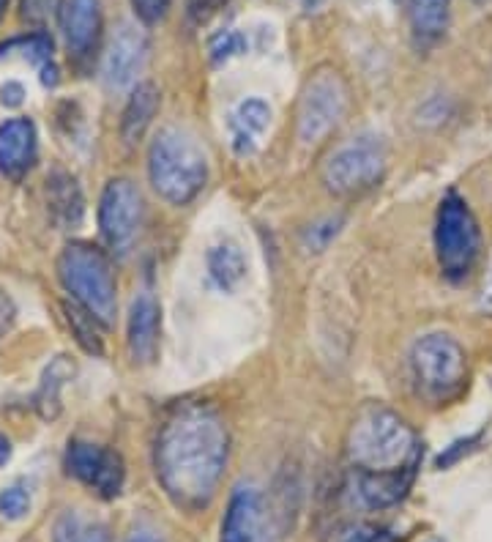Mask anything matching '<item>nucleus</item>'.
I'll list each match as a JSON object with an SVG mask.
<instances>
[{
    "label": "nucleus",
    "mask_w": 492,
    "mask_h": 542,
    "mask_svg": "<svg viewBox=\"0 0 492 542\" xmlns=\"http://www.w3.org/2000/svg\"><path fill=\"white\" fill-rule=\"evenodd\" d=\"M6 6H9V0H0V20H3V14H6Z\"/></svg>",
    "instance_id": "39"
},
{
    "label": "nucleus",
    "mask_w": 492,
    "mask_h": 542,
    "mask_svg": "<svg viewBox=\"0 0 492 542\" xmlns=\"http://www.w3.org/2000/svg\"><path fill=\"white\" fill-rule=\"evenodd\" d=\"M58 280L74 302L85 307L102 326L113 324L118 313L115 271L104 250L88 241H72L58 255Z\"/></svg>",
    "instance_id": "4"
},
{
    "label": "nucleus",
    "mask_w": 492,
    "mask_h": 542,
    "mask_svg": "<svg viewBox=\"0 0 492 542\" xmlns=\"http://www.w3.org/2000/svg\"><path fill=\"white\" fill-rule=\"evenodd\" d=\"M159 332H162V307L151 293L137 296L129 310L126 345L134 365H151L159 354Z\"/></svg>",
    "instance_id": "14"
},
{
    "label": "nucleus",
    "mask_w": 492,
    "mask_h": 542,
    "mask_svg": "<svg viewBox=\"0 0 492 542\" xmlns=\"http://www.w3.org/2000/svg\"><path fill=\"white\" fill-rule=\"evenodd\" d=\"M74 370H77V367H74L69 356H55L50 365L44 367L39 389H36V395H33V408H36V414H39L44 422H55V419L61 417V392L63 386L74 378Z\"/></svg>",
    "instance_id": "20"
},
{
    "label": "nucleus",
    "mask_w": 492,
    "mask_h": 542,
    "mask_svg": "<svg viewBox=\"0 0 492 542\" xmlns=\"http://www.w3.org/2000/svg\"><path fill=\"white\" fill-rule=\"evenodd\" d=\"M20 50L28 61L39 69L41 85L44 88H55L58 85V66H55V47L47 33H31V36H22V39H11L0 47V58L6 53Z\"/></svg>",
    "instance_id": "22"
},
{
    "label": "nucleus",
    "mask_w": 492,
    "mask_h": 542,
    "mask_svg": "<svg viewBox=\"0 0 492 542\" xmlns=\"http://www.w3.org/2000/svg\"><path fill=\"white\" fill-rule=\"evenodd\" d=\"M473 3H479V6H487V3H492V0H473Z\"/></svg>",
    "instance_id": "40"
},
{
    "label": "nucleus",
    "mask_w": 492,
    "mask_h": 542,
    "mask_svg": "<svg viewBox=\"0 0 492 542\" xmlns=\"http://www.w3.org/2000/svg\"><path fill=\"white\" fill-rule=\"evenodd\" d=\"M479 310H482L484 315H492V252L490 261H487V271H484L482 291H479Z\"/></svg>",
    "instance_id": "34"
},
{
    "label": "nucleus",
    "mask_w": 492,
    "mask_h": 542,
    "mask_svg": "<svg viewBox=\"0 0 492 542\" xmlns=\"http://www.w3.org/2000/svg\"><path fill=\"white\" fill-rule=\"evenodd\" d=\"M419 469L394 471V474H356V493L369 510H389L400 504L413 488Z\"/></svg>",
    "instance_id": "16"
},
{
    "label": "nucleus",
    "mask_w": 492,
    "mask_h": 542,
    "mask_svg": "<svg viewBox=\"0 0 492 542\" xmlns=\"http://www.w3.org/2000/svg\"><path fill=\"white\" fill-rule=\"evenodd\" d=\"M451 0H408V20L419 50L438 44L449 31Z\"/></svg>",
    "instance_id": "19"
},
{
    "label": "nucleus",
    "mask_w": 492,
    "mask_h": 542,
    "mask_svg": "<svg viewBox=\"0 0 492 542\" xmlns=\"http://www.w3.org/2000/svg\"><path fill=\"white\" fill-rule=\"evenodd\" d=\"M63 310H66V321L72 326L74 337H77V343L93 356H102L104 354V343H102V332H99V321L93 318L85 307H80L77 302L72 304H63Z\"/></svg>",
    "instance_id": "25"
},
{
    "label": "nucleus",
    "mask_w": 492,
    "mask_h": 542,
    "mask_svg": "<svg viewBox=\"0 0 492 542\" xmlns=\"http://www.w3.org/2000/svg\"><path fill=\"white\" fill-rule=\"evenodd\" d=\"M52 542H110V529L82 518L77 510H66L52 526Z\"/></svg>",
    "instance_id": "24"
},
{
    "label": "nucleus",
    "mask_w": 492,
    "mask_h": 542,
    "mask_svg": "<svg viewBox=\"0 0 492 542\" xmlns=\"http://www.w3.org/2000/svg\"><path fill=\"white\" fill-rule=\"evenodd\" d=\"M156 110H159V88L154 83H140L129 96L123 107L121 118V137L126 146H137L154 124Z\"/></svg>",
    "instance_id": "21"
},
{
    "label": "nucleus",
    "mask_w": 492,
    "mask_h": 542,
    "mask_svg": "<svg viewBox=\"0 0 492 542\" xmlns=\"http://www.w3.org/2000/svg\"><path fill=\"white\" fill-rule=\"evenodd\" d=\"M410 373L427 400L449 403L468 384V356L451 334H424L410 348Z\"/></svg>",
    "instance_id": "5"
},
{
    "label": "nucleus",
    "mask_w": 492,
    "mask_h": 542,
    "mask_svg": "<svg viewBox=\"0 0 492 542\" xmlns=\"http://www.w3.org/2000/svg\"><path fill=\"white\" fill-rule=\"evenodd\" d=\"M22 9V20L31 22V25H44L47 17L55 9V0H22L20 3Z\"/></svg>",
    "instance_id": "33"
},
{
    "label": "nucleus",
    "mask_w": 492,
    "mask_h": 542,
    "mask_svg": "<svg viewBox=\"0 0 492 542\" xmlns=\"http://www.w3.org/2000/svg\"><path fill=\"white\" fill-rule=\"evenodd\" d=\"M230 0H186V17L192 25H205L225 9Z\"/></svg>",
    "instance_id": "30"
},
{
    "label": "nucleus",
    "mask_w": 492,
    "mask_h": 542,
    "mask_svg": "<svg viewBox=\"0 0 492 542\" xmlns=\"http://www.w3.org/2000/svg\"><path fill=\"white\" fill-rule=\"evenodd\" d=\"M348 110V83L331 66L312 74L298 102V140L304 146L320 143Z\"/></svg>",
    "instance_id": "8"
},
{
    "label": "nucleus",
    "mask_w": 492,
    "mask_h": 542,
    "mask_svg": "<svg viewBox=\"0 0 492 542\" xmlns=\"http://www.w3.org/2000/svg\"><path fill=\"white\" fill-rule=\"evenodd\" d=\"M148 178L156 195L167 203H192L208 181V157L203 146L184 129L164 126L148 148Z\"/></svg>",
    "instance_id": "3"
},
{
    "label": "nucleus",
    "mask_w": 492,
    "mask_h": 542,
    "mask_svg": "<svg viewBox=\"0 0 492 542\" xmlns=\"http://www.w3.org/2000/svg\"><path fill=\"white\" fill-rule=\"evenodd\" d=\"M268 124H271V107L257 96H249L233 110L230 135H233V151L238 157L255 154L257 146H260V137L266 135Z\"/></svg>",
    "instance_id": "17"
},
{
    "label": "nucleus",
    "mask_w": 492,
    "mask_h": 542,
    "mask_svg": "<svg viewBox=\"0 0 492 542\" xmlns=\"http://www.w3.org/2000/svg\"><path fill=\"white\" fill-rule=\"evenodd\" d=\"M63 42L77 66L93 61L102 42V0H63L58 11Z\"/></svg>",
    "instance_id": "11"
},
{
    "label": "nucleus",
    "mask_w": 492,
    "mask_h": 542,
    "mask_svg": "<svg viewBox=\"0 0 492 542\" xmlns=\"http://www.w3.org/2000/svg\"><path fill=\"white\" fill-rule=\"evenodd\" d=\"M132 9L145 25H156L159 20H164V14L170 9V0H132Z\"/></svg>",
    "instance_id": "32"
},
{
    "label": "nucleus",
    "mask_w": 492,
    "mask_h": 542,
    "mask_svg": "<svg viewBox=\"0 0 492 542\" xmlns=\"http://www.w3.org/2000/svg\"><path fill=\"white\" fill-rule=\"evenodd\" d=\"M148 61V36L137 25L123 22L110 39V47L104 53L102 74L107 88H126L137 80V74L143 72Z\"/></svg>",
    "instance_id": "12"
},
{
    "label": "nucleus",
    "mask_w": 492,
    "mask_h": 542,
    "mask_svg": "<svg viewBox=\"0 0 492 542\" xmlns=\"http://www.w3.org/2000/svg\"><path fill=\"white\" fill-rule=\"evenodd\" d=\"M208 274L219 291H236L241 280L246 277V258L233 241H222L208 250Z\"/></svg>",
    "instance_id": "23"
},
{
    "label": "nucleus",
    "mask_w": 492,
    "mask_h": 542,
    "mask_svg": "<svg viewBox=\"0 0 492 542\" xmlns=\"http://www.w3.org/2000/svg\"><path fill=\"white\" fill-rule=\"evenodd\" d=\"M219 542H268V512L255 485H238L230 493Z\"/></svg>",
    "instance_id": "13"
},
{
    "label": "nucleus",
    "mask_w": 492,
    "mask_h": 542,
    "mask_svg": "<svg viewBox=\"0 0 492 542\" xmlns=\"http://www.w3.org/2000/svg\"><path fill=\"white\" fill-rule=\"evenodd\" d=\"M484 433H471V436H462L457 441H451L449 447H443V452L435 458V469L446 471L451 466H457L465 458H471L476 449L482 447Z\"/></svg>",
    "instance_id": "26"
},
{
    "label": "nucleus",
    "mask_w": 492,
    "mask_h": 542,
    "mask_svg": "<svg viewBox=\"0 0 492 542\" xmlns=\"http://www.w3.org/2000/svg\"><path fill=\"white\" fill-rule=\"evenodd\" d=\"M14 315H17V310H14L11 296L0 288V337L11 329V324H14Z\"/></svg>",
    "instance_id": "35"
},
{
    "label": "nucleus",
    "mask_w": 492,
    "mask_h": 542,
    "mask_svg": "<svg viewBox=\"0 0 492 542\" xmlns=\"http://www.w3.org/2000/svg\"><path fill=\"white\" fill-rule=\"evenodd\" d=\"M397 3H400V0H397Z\"/></svg>",
    "instance_id": "42"
},
{
    "label": "nucleus",
    "mask_w": 492,
    "mask_h": 542,
    "mask_svg": "<svg viewBox=\"0 0 492 542\" xmlns=\"http://www.w3.org/2000/svg\"><path fill=\"white\" fill-rule=\"evenodd\" d=\"M11 460V441L0 433V469Z\"/></svg>",
    "instance_id": "38"
},
{
    "label": "nucleus",
    "mask_w": 492,
    "mask_h": 542,
    "mask_svg": "<svg viewBox=\"0 0 492 542\" xmlns=\"http://www.w3.org/2000/svg\"><path fill=\"white\" fill-rule=\"evenodd\" d=\"M421 441L408 422L383 403H364L348 430L353 474H394L419 469Z\"/></svg>",
    "instance_id": "2"
},
{
    "label": "nucleus",
    "mask_w": 492,
    "mask_h": 542,
    "mask_svg": "<svg viewBox=\"0 0 492 542\" xmlns=\"http://www.w3.org/2000/svg\"><path fill=\"white\" fill-rule=\"evenodd\" d=\"M36 124L31 118H9L0 124V173L22 178L36 162Z\"/></svg>",
    "instance_id": "15"
},
{
    "label": "nucleus",
    "mask_w": 492,
    "mask_h": 542,
    "mask_svg": "<svg viewBox=\"0 0 492 542\" xmlns=\"http://www.w3.org/2000/svg\"><path fill=\"white\" fill-rule=\"evenodd\" d=\"M47 206H50L52 219L61 228H80L85 217V198L77 184V178L66 170H55L47 178Z\"/></svg>",
    "instance_id": "18"
},
{
    "label": "nucleus",
    "mask_w": 492,
    "mask_h": 542,
    "mask_svg": "<svg viewBox=\"0 0 492 542\" xmlns=\"http://www.w3.org/2000/svg\"><path fill=\"white\" fill-rule=\"evenodd\" d=\"M31 512V493L22 485H11V488L0 490V515L6 521H22Z\"/></svg>",
    "instance_id": "28"
},
{
    "label": "nucleus",
    "mask_w": 492,
    "mask_h": 542,
    "mask_svg": "<svg viewBox=\"0 0 492 542\" xmlns=\"http://www.w3.org/2000/svg\"><path fill=\"white\" fill-rule=\"evenodd\" d=\"M430 542H441V540H430Z\"/></svg>",
    "instance_id": "41"
},
{
    "label": "nucleus",
    "mask_w": 492,
    "mask_h": 542,
    "mask_svg": "<svg viewBox=\"0 0 492 542\" xmlns=\"http://www.w3.org/2000/svg\"><path fill=\"white\" fill-rule=\"evenodd\" d=\"M383 170H386V143L378 135H361L339 146L328 157L323 167V184L339 198H356L378 184Z\"/></svg>",
    "instance_id": "7"
},
{
    "label": "nucleus",
    "mask_w": 492,
    "mask_h": 542,
    "mask_svg": "<svg viewBox=\"0 0 492 542\" xmlns=\"http://www.w3.org/2000/svg\"><path fill=\"white\" fill-rule=\"evenodd\" d=\"M345 225V217L337 214V217H326L315 222V225H309L307 233H304V247L312 252H323L331 244V241L337 239L339 230Z\"/></svg>",
    "instance_id": "27"
},
{
    "label": "nucleus",
    "mask_w": 492,
    "mask_h": 542,
    "mask_svg": "<svg viewBox=\"0 0 492 542\" xmlns=\"http://www.w3.org/2000/svg\"><path fill=\"white\" fill-rule=\"evenodd\" d=\"M143 225V195L129 178H113L99 200V230L104 244L118 255L132 250Z\"/></svg>",
    "instance_id": "9"
},
{
    "label": "nucleus",
    "mask_w": 492,
    "mask_h": 542,
    "mask_svg": "<svg viewBox=\"0 0 492 542\" xmlns=\"http://www.w3.org/2000/svg\"><path fill=\"white\" fill-rule=\"evenodd\" d=\"M22 96H25V91H22L20 83H6L3 85V91H0V99H3V105L6 107L22 105Z\"/></svg>",
    "instance_id": "36"
},
{
    "label": "nucleus",
    "mask_w": 492,
    "mask_h": 542,
    "mask_svg": "<svg viewBox=\"0 0 492 542\" xmlns=\"http://www.w3.org/2000/svg\"><path fill=\"white\" fill-rule=\"evenodd\" d=\"M482 252V230L471 206L457 192H449L435 217V255L443 277L451 282L468 280Z\"/></svg>",
    "instance_id": "6"
},
{
    "label": "nucleus",
    "mask_w": 492,
    "mask_h": 542,
    "mask_svg": "<svg viewBox=\"0 0 492 542\" xmlns=\"http://www.w3.org/2000/svg\"><path fill=\"white\" fill-rule=\"evenodd\" d=\"M66 471L85 488H91L99 499H118L126 482V463L121 452H115L93 441L74 438L66 449Z\"/></svg>",
    "instance_id": "10"
},
{
    "label": "nucleus",
    "mask_w": 492,
    "mask_h": 542,
    "mask_svg": "<svg viewBox=\"0 0 492 542\" xmlns=\"http://www.w3.org/2000/svg\"><path fill=\"white\" fill-rule=\"evenodd\" d=\"M246 53V36L238 31H222L211 39V61L225 63L236 55Z\"/></svg>",
    "instance_id": "29"
},
{
    "label": "nucleus",
    "mask_w": 492,
    "mask_h": 542,
    "mask_svg": "<svg viewBox=\"0 0 492 542\" xmlns=\"http://www.w3.org/2000/svg\"><path fill=\"white\" fill-rule=\"evenodd\" d=\"M337 542H394V534L375 526H350L339 534Z\"/></svg>",
    "instance_id": "31"
},
{
    "label": "nucleus",
    "mask_w": 492,
    "mask_h": 542,
    "mask_svg": "<svg viewBox=\"0 0 492 542\" xmlns=\"http://www.w3.org/2000/svg\"><path fill=\"white\" fill-rule=\"evenodd\" d=\"M126 542H164V537H159L156 532H148V529H137L126 537Z\"/></svg>",
    "instance_id": "37"
},
{
    "label": "nucleus",
    "mask_w": 492,
    "mask_h": 542,
    "mask_svg": "<svg viewBox=\"0 0 492 542\" xmlns=\"http://www.w3.org/2000/svg\"><path fill=\"white\" fill-rule=\"evenodd\" d=\"M227 458L230 433L225 419L203 403L173 408L156 436V477L167 499L186 512H200L214 501Z\"/></svg>",
    "instance_id": "1"
}]
</instances>
